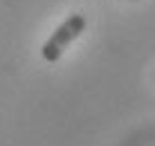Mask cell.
Masks as SVG:
<instances>
[{"label":"cell","instance_id":"obj_1","mask_svg":"<svg viewBox=\"0 0 155 146\" xmlns=\"http://www.w3.org/2000/svg\"><path fill=\"white\" fill-rule=\"evenodd\" d=\"M85 29V16L83 14H72L70 18H65L61 25L52 32V36L43 43L41 47V56L47 63H56L63 56V52L72 45Z\"/></svg>","mask_w":155,"mask_h":146}]
</instances>
